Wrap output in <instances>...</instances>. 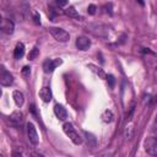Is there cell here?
<instances>
[{
  "mask_svg": "<svg viewBox=\"0 0 157 157\" xmlns=\"http://www.w3.org/2000/svg\"><path fill=\"white\" fill-rule=\"evenodd\" d=\"M23 54H25V45H23V43H18L13 50V56H15V59L18 60L23 56Z\"/></svg>",
  "mask_w": 157,
  "mask_h": 157,
  "instance_id": "obj_14",
  "label": "cell"
},
{
  "mask_svg": "<svg viewBox=\"0 0 157 157\" xmlns=\"http://www.w3.org/2000/svg\"><path fill=\"white\" fill-rule=\"evenodd\" d=\"M61 63H63L61 59H54V60L48 59V60L44 61V64H43V69H44L45 72H52V71H54L59 65H61Z\"/></svg>",
  "mask_w": 157,
  "mask_h": 157,
  "instance_id": "obj_6",
  "label": "cell"
},
{
  "mask_svg": "<svg viewBox=\"0 0 157 157\" xmlns=\"http://www.w3.org/2000/svg\"><path fill=\"white\" fill-rule=\"evenodd\" d=\"M1 31L4 32V33H7V34H11V33H13V29H15V25H13V22L12 21H10V20H7V18H2V21H1Z\"/></svg>",
  "mask_w": 157,
  "mask_h": 157,
  "instance_id": "obj_9",
  "label": "cell"
},
{
  "mask_svg": "<svg viewBox=\"0 0 157 157\" xmlns=\"http://www.w3.org/2000/svg\"><path fill=\"white\" fill-rule=\"evenodd\" d=\"M152 131H153L155 134H157V115H156V119H155V123H153V129H152Z\"/></svg>",
  "mask_w": 157,
  "mask_h": 157,
  "instance_id": "obj_28",
  "label": "cell"
},
{
  "mask_svg": "<svg viewBox=\"0 0 157 157\" xmlns=\"http://www.w3.org/2000/svg\"><path fill=\"white\" fill-rule=\"evenodd\" d=\"M54 114L56 115V118H59L60 120H65L67 118V112L66 109L61 105V104H55L54 105Z\"/></svg>",
  "mask_w": 157,
  "mask_h": 157,
  "instance_id": "obj_11",
  "label": "cell"
},
{
  "mask_svg": "<svg viewBox=\"0 0 157 157\" xmlns=\"http://www.w3.org/2000/svg\"><path fill=\"white\" fill-rule=\"evenodd\" d=\"M38 55H39V49H38L37 47H34L33 49H31V52H29V54H28V59H29V60H33V59H36Z\"/></svg>",
  "mask_w": 157,
  "mask_h": 157,
  "instance_id": "obj_18",
  "label": "cell"
},
{
  "mask_svg": "<svg viewBox=\"0 0 157 157\" xmlns=\"http://www.w3.org/2000/svg\"><path fill=\"white\" fill-rule=\"evenodd\" d=\"M88 31L92 32L94 36H98V37H108V27L102 25V23H90L87 26Z\"/></svg>",
  "mask_w": 157,
  "mask_h": 157,
  "instance_id": "obj_3",
  "label": "cell"
},
{
  "mask_svg": "<svg viewBox=\"0 0 157 157\" xmlns=\"http://www.w3.org/2000/svg\"><path fill=\"white\" fill-rule=\"evenodd\" d=\"M55 2L59 5V6H65L67 4V0H55Z\"/></svg>",
  "mask_w": 157,
  "mask_h": 157,
  "instance_id": "obj_27",
  "label": "cell"
},
{
  "mask_svg": "<svg viewBox=\"0 0 157 157\" xmlns=\"http://www.w3.org/2000/svg\"><path fill=\"white\" fill-rule=\"evenodd\" d=\"M101 118H102V120H103L104 123H112V121L114 120V114H113L112 110L107 109V110H104V112L102 113Z\"/></svg>",
  "mask_w": 157,
  "mask_h": 157,
  "instance_id": "obj_15",
  "label": "cell"
},
{
  "mask_svg": "<svg viewBox=\"0 0 157 157\" xmlns=\"http://www.w3.org/2000/svg\"><path fill=\"white\" fill-rule=\"evenodd\" d=\"M96 11H97V6H96L94 4L88 5V7H87V12H88L90 15H94V13H96Z\"/></svg>",
  "mask_w": 157,
  "mask_h": 157,
  "instance_id": "obj_21",
  "label": "cell"
},
{
  "mask_svg": "<svg viewBox=\"0 0 157 157\" xmlns=\"http://www.w3.org/2000/svg\"><path fill=\"white\" fill-rule=\"evenodd\" d=\"M9 119H10V121H11L13 125H21L22 121H23V113L20 112V110H15V112H12V113L10 114Z\"/></svg>",
  "mask_w": 157,
  "mask_h": 157,
  "instance_id": "obj_10",
  "label": "cell"
},
{
  "mask_svg": "<svg viewBox=\"0 0 157 157\" xmlns=\"http://www.w3.org/2000/svg\"><path fill=\"white\" fill-rule=\"evenodd\" d=\"M49 32L50 34L58 40V42H61V43H65L70 39V34L63 29V28H59V27H50L49 28Z\"/></svg>",
  "mask_w": 157,
  "mask_h": 157,
  "instance_id": "obj_2",
  "label": "cell"
},
{
  "mask_svg": "<svg viewBox=\"0 0 157 157\" xmlns=\"http://www.w3.org/2000/svg\"><path fill=\"white\" fill-rule=\"evenodd\" d=\"M39 97H40V99L43 101V102H50L52 101V97H53V94H52V90L49 88V87H43V88H40V91H39Z\"/></svg>",
  "mask_w": 157,
  "mask_h": 157,
  "instance_id": "obj_12",
  "label": "cell"
},
{
  "mask_svg": "<svg viewBox=\"0 0 157 157\" xmlns=\"http://www.w3.org/2000/svg\"><path fill=\"white\" fill-rule=\"evenodd\" d=\"M132 130H134L132 125H129V126H126V129H125V132H124V135H125V137H126V139H131V137H132Z\"/></svg>",
  "mask_w": 157,
  "mask_h": 157,
  "instance_id": "obj_20",
  "label": "cell"
},
{
  "mask_svg": "<svg viewBox=\"0 0 157 157\" xmlns=\"http://www.w3.org/2000/svg\"><path fill=\"white\" fill-rule=\"evenodd\" d=\"M137 1H139V4H140L141 6H144V5H145V2H144V0H137Z\"/></svg>",
  "mask_w": 157,
  "mask_h": 157,
  "instance_id": "obj_29",
  "label": "cell"
},
{
  "mask_svg": "<svg viewBox=\"0 0 157 157\" xmlns=\"http://www.w3.org/2000/svg\"><path fill=\"white\" fill-rule=\"evenodd\" d=\"M0 83L2 86H11L13 83V76L7 71L5 70V67H1V72H0Z\"/></svg>",
  "mask_w": 157,
  "mask_h": 157,
  "instance_id": "obj_5",
  "label": "cell"
},
{
  "mask_svg": "<svg viewBox=\"0 0 157 157\" xmlns=\"http://www.w3.org/2000/svg\"><path fill=\"white\" fill-rule=\"evenodd\" d=\"M104 12H107V13L112 15V4H110V2H109V4H107V5H104Z\"/></svg>",
  "mask_w": 157,
  "mask_h": 157,
  "instance_id": "obj_25",
  "label": "cell"
},
{
  "mask_svg": "<svg viewBox=\"0 0 157 157\" xmlns=\"http://www.w3.org/2000/svg\"><path fill=\"white\" fill-rule=\"evenodd\" d=\"M134 110H135V103H132V104L130 105L129 113H128V115H126V119H128V120H130V119H131V117H132V113H134Z\"/></svg>",
  "mask_w": 157,
  "mask_h": 157,
  "instance_id": "obj_23",
  "label": "cell"
},
{
  "mask_svg": "<svg viewBox=\"0 0 157 157\" xmlns=\"http://www.w3.org/2000/svg\"><path fill=\"white\" fill-rule=\"evenodd\" d=\"M90 67H91V70L92 71H94L97 75H99L101 77H105V75H104V72H103V70L101 69V67H97V66H94V65H90Z\"/></svg>",
  "mask_w": 157,
  "mask_h": 157,
  "instance_id": "obj_19",
  "label": "cell"
},
{
  "mask_svg": "<svg viewBox=\"0 0 157 157\" xmlns=\"http://www.w3.org/2000/svg\"><path fill=\"white\" fill-rule=\"evenodd\" d=\"M12 98H13V102H15V104H16L17 107H21V105L23 104V102H25V96H23V93L20 92V91H13Z\"/></svg>",
  "mask_w": 157,
  "mask_h": 157,
  "instance_id": "obj_13",
  "label": "cell"
},
{
  "mask_svg": "<svg viewBox=\"0 0 157 157\" xmlns=\"http://www.w3.org/2000/svg\"><path fill=\"white\" fill-rule=\"evenodd\" d=\"M32 16H33V22H34L36 25H40V17H39V15H38V12L33 11Z\"/></svg>",
  "mask_w": 157,
  "mask_h": 157,
  "instance_id": "obj_22",
  "label": "cell"
},
{
  "mask_svg": "<svg viewBox=\"0 0 157 157\" xmlns=\"http://www.w3.org/2000/svg\"><path fill=\"white\" fill-rule=\"evenodd\" d=\"M29 74H31V67H29V66H25V67L22 69V75L27 77Z\"/></svg>",
  "mask_w": 157,
  "mask_h": 157,
  "instance_id": "obj_24",
  "label": "cell"
},
{
  "mask_svg": "<svg viewBox=\"0 0 157 157\" xmlns=\"http://www.w3.org/2000/svg\"><path fill=\"white\" fill-rule=\"evenodd\" d=\"M145 150L151 156H157V136L147 137L145 141Z\"/></svg>",
  "mask_w": 157,
  "mask_h": 157,
  "instance_id": "obj_4",
  "label": "cell"
},
{
  "mask_svg": "<svg viewBox=\"0 0 157 157\" xmlns=\"http://www.w3.org/2000/svg\"><path fill=\"white\" fill-rule=\"evenodd\" d=\"M63 130L64 132L70 137V140L75 144V145H81L82 144V137L78 135V132L75 130V128L72 126L71 123H65L63 125Z\"/></svg>",
  "mask_w": 157,
  "mask_h": 157,
  "instance_id": "obj_1",
  "label": "cell"
},
{
  "mask_svg": "<svg viewBox=\"0 0 157 157\" xmlns=\"http://www.w3.org/2000/svg\"><path fill=\"white\" fill-rule=\"evenodd\" d=\"M64 12H65L69 17H72V18H81V17H80V15L77 13V11L75 10V7H74V6H69Z\"/></svg>",
  "mask_w": 157,
  "mask_h": 157,
  "instance_id": "obj_17",
  "label": "cell"
},
{
  "mask_svg": "<svg viewBox=\"0 0 157 157\" xmlns=\"http://www.w3.org/2000/svg\"><path fill=\"white\" fill-rule=\"evenodd\" d=\"M76 47L80 50H87L91 47V40L85 36H78L76 38Z\"/></svg>",
  "mask_w": 157,
  "mask_h": 157,
  "instance_id": "obj_8",
  "label": "cell"
},
{
  "mask_svg": "<svg viewBox=\"0 0 157 157\" xmlns=\"http://www.w3.org/2000/svg\"><path fill=\"white\" fill-rule=\"evenodd\" d=\"M83 134H85V136H86L87 144H88L91 147H96V145H97V139L94 137V135L91 134V132H87V131H83Z\"/></svg>",
  "mask_w": 157,
  "mask_h": 157,
  "instance_id": "obj_16",
  "label": "cell"
},
{
  "mask_svg": "<svg viewBox=\"0 0 157 157\" xmlns=\"http://www.w3.org/2000/svg\"><path fill=\"white\" fill-rule=\"evenodd\" d=\"M107 81L109 82L110 87H114V76H113V75H108V76H107Z\"/></svg>",
  "mask_w": 157,
  "mask_h": 157,
  "instance_id": "obj_26",
  "label": "cell"
},
{
  "mask_svg": "<svg viewBox=\"0 0 157 157\" xmlns=\"http://www.w3.org/2000/svg\"><path fill=\"white\" fill-rule=\"evenodd\" d=\"M27 135H28V140L31 144H33V145L38 144V134H37V130L32 123L27 124Z\"/></svg>",
  "mask_w": 157,
  "mask_h": 157,
  "instance_id": "obj_7",
  "label": "cell"
}]
</instances>
